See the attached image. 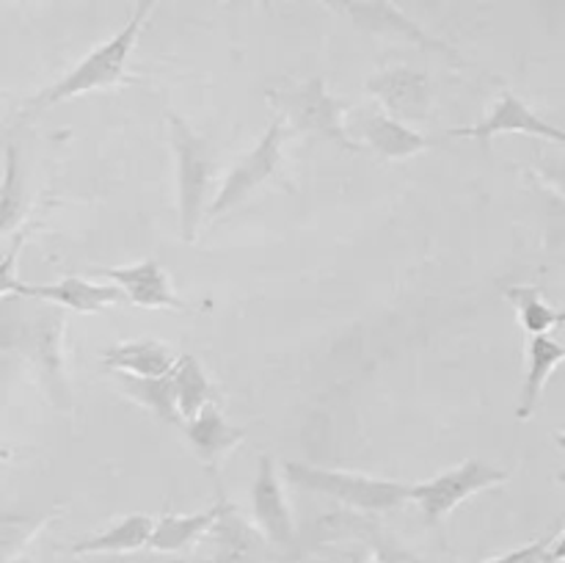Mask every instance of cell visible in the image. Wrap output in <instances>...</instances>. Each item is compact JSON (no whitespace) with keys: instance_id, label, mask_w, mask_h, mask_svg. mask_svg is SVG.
Listing matches in <instances>:
<instances>
[{"instance_id":"cell-5","label":"cell","mask_w":565,"mask_h":563,"mask_svg":"<svg viewBox=\"0 0 565 563\" xmlns=\"http://www.w3.org/2000/svg\"><path fill=\"white\" fill-rule=\"evenodd\" d=\"M505 469L494 467L489 461H478V458H467V461L456 464V467L436 475V478L412 484V500L408 502H417L425 522L441 524L469 497L494 489V486L505 484Z\"/></svg>"},{"instance_id":"cell-15","label":"cell","mask_w":565,"mask_h":563,"mask_svg":"<svg viewBox=\"0 0 565 563\" xmlns=\"http://www.w3.org/2000/svg\"><path fill=\"white\" fill-rule=\"evenodd\" d=\"M207 535L213 539L210 563H257V557L265 552V539L259 530L248 524L230 502Z\"/></svg>"},{"instance_id":"cell-10","label":"cell","mask_w":565,"mask_h":563,"mask_svg":"<svg viewBox=\"0 0 565 563\" xmlns=\"http://www.w3.org/2000/svg\"><path fill=\"white\" fill-rule=\"evenodd\" d=\"M505 132H522V136L544 138V141L563 144L565 136L561 127L550 125L546 119H541L533 108H530L524 99H519L513 92H502V97L497 99L494 108L478 121V125L467 127H452L447 130V136L458 138H478V141H491L494 136H505Z\"/></svg>"},{"instance_id":"cell-14","label":"cell","mask_w":565,"mask_h":563,"mask_svg":"<svg viewBox=\"0 0 565 563\" xmlns=\"http://www.w3.org/2000/svg\"><path fill=\"white\" fill-rule=\"evenodd\" d=\"M22 298H36V301H47L53 307H66L72 312L94 315L103 309L116 307L125 301L121 290L116 285H105V282H92L86 276H64L53 285H22Z\"/></svg>"},{"instance_id":"cell-27","label":"cell","mask_w":565,"mask_h":563,"mask_svg":"<svg viewBox=\"0 0 565 563\" xmlns=\"http://www.w3.org/2000/svg\"><path fill=\"white\" fill-rule=\"evenodd\" d=\"M25 301L28 298L22 296L0 298V351H17L20 348L28 315H31V307Z\"/></svg>"},{"instance_id":"cell-21","label":"cell","mask_w":565,"mask_h":563,"mask_svg":"<svg viewBox=\"0 0 565 563\" xmlns=\"http://www.w3.org/2000/svg\"><path fill=\"white\" fill-rule=\"evenodd\" d=\"M565 359V348L557 340L546 337H530L527 340V379H524L522 403H519L516 414L519 419L533 417L535 406H539L541 395H544L546 381L552 379L557 368Z\"/></svg>"},{"instance_id":"cell-16","label":"cell","mask_w":565,"mask_h":563,"mask_svg":"<svg viewBox=\"0 0 565 563\" xmlns=\"http://www.w3.org/2000/svg\"><path fill=\"white\" fill-rule=\"evenodd\" d=\"M177 362V353L158 340H130L108 348L103 364L108 373H127L136 379H160L169 375Z\"/></svg>"},{"instance_id":"cell-31","label":"cell","mask_w":565,"mask_h":563,"mask_svg":"<svg viewBox=\"0 0 565 563\" xmlns=\"http://www.w3.org/2000/svg\"><path fill=\"white\" fill-rule=\"evenodd\" d=\"M103 555H81V561H70V563H116V561H99Z\"/></svg>"},{"instance_id":"cell-28","label":"cell","mask_w":565,"mask_h":563,"mask_svg":"<svg viewBox=\"0 0 565 563\" xmlns=\"http://www.w3.org/2000/svg\"><path fill=\"white\" fill-rule=\"evenodd\" d=\"M370 550H373L375 561L379 563H428L423 555H417L414 550H408L406 544L395 539V535L384 533L381 528H375L373 533L367 535Z\"/></svg>"},{"instance_id":"cell-12","label":"cell","mask_w":565,"mask_h":563,"mask_svg":"<svg viewBox=\"0 0 565 563\" xmlns=\"http://www.w3.org/2000/svg\"><path fill=\"white\" fill-rule=\"evenodd\" d=\"M252 513L259 535L276 546H287L296 541V519L287 506L285 489L279 484V472L270 456H259L257 478L252 484Z\"/></svg>"},{"instance_id":"cell-25","label":"cell","mask_w":565,"mask_h":563,"mask_svg":"<svg viewBox=\"0 0 565 563\" xmlns=\"http://www.w3.org/2000/svg\"><path fill=\"white\" fill-rule=\"evenodd\" d=\"M55 508L42 513H0V563H9L55 519Z\"/></svg>"},{"instance_id":"cell-22","label":"cell","mask_w":565,"mask_h":563,"mask_svg":"<svg viewBox=\"0 0 565 563\" xmlns=\"http://www.w3.org/2000/svg\"><path fill=\"white\" fill-rule=\"evenodd\" d=\"M171 386H174V403L182 423H191L204 406L213 403V386H210L207 373L202 362L193 353H180L169 373Z\"/></svg>"},{"instance_id":"cell-13","label":"cell","mask_w":565,"mask_h":563,"mask_svg":"<svg viewBox=\"0 0 565 563\" xmlns=\"http://www.w3.org/2000/svg\"><path fill=\"white\" fill-rule=\"evenodd\" d=\"M97 276L114 282L125 301L143 309H185V301L174 293V285L160 268L158 259H141L125 268H97Z\"/></svg>"},{"instance_id":"cell-19","label":"cell","mask_w":565,"mask_h":563,"mask_svg":"<svg viewBox=\"0 0 565 563\" xmlns=\"http://www.w3.org/2000/svg\"><path fill=\"white\" fill-rule=\"evenodd\" d=\"M28 208L31 202H28L25 160L20 144L9 141L3 152V182H0V241L20 232Z\"/></svg>"},{"instance_id":"cell-29","label":"cell","mask_w":565,"mask_h":563,"mask_svg":"<svg viewBox=\"0 0 565 563\" xmlns=\"http://www.w3.org/2000/svg\"><path fill=\"white\" fill-rule=\"evenodd\" d=\"M22 243H25V232L20 230V232H17V235H14V246H11L9 252H6V257L0 259V298H6V296H20L22 285H25V282L17 279V274H14L17 257H20Z\"/></svg>"},{"instance_id":"cell-1","label":"cell","mask_w":565,"mask_h":563,"mask_svg":"<svg viewBox=\"0 0 565 563\" xmlns=\"http://www.w3.org/2000/svg\"><path fill=\"white\" fill-rule=\"evenodd\" d=\"M285 478L292 486L312 495H323L340 506L353 508L356 513H384L406 506L412 500V484L401 480L375 478V475L348 472V469L315 467L303 461H285Z\"/></svg>"},{"instance_id":"cell-26","label":"cell","mask_w":565,"mask_h":563,"mask_svg":"<svg viewBox=\"0 0 565 563\" xmlns=\"http://www.w3.org/2000/svg\"><path fill=\"white\" fill-rule=\"evenodd\" d=\"M563 539L565 530L563 524H557L544 539L530 541V544L516 546V550L505 552L500 557H491L486 563H563Z\"/></svg>"},{"instance_id":"cell-17","label":"cell","mask_w":565,"mask_h":563,"mask_svg":"<svg viewBox=\"0 0 565 563\" xmlns=\"http://www.w3.org/2000/svg\"><path fill=\"white\" fill-rule=\"evenodd\" d=\"M226 500L221 497L213 508L199 513H163L152 522V533H149V550L154 552H182L191 544H196L202 535L210 533L215 519L224 511Z\"/></svg>"},{"instance_id":"cell-3","label":"cell","mask_w":565,"mask_h":563,"mask_svg":"<svg viewBox=\"0 0 565 563\" xmlns=\"http://www.w3.org/2000/svg\"><path fill=\"white\" fill-rule=\"evenodd\" d=\"M265 99L276 110V119L285 125L290 138L323 136L348 152H359V147L345 132L348 105L329 92L326 77L315 75L292 86H274L265 92Z\"/></svg>"},{"instance_id":"cell-32","label":"cell","mask_w":565,"mask_h":563,"mask_svg":"<svg viewBox=\"0 0 565 563\" xmlns=\"http://www.w3.org/2000/svg\"><path fill=\"white\" fill-rule=\"evenodd\" d=\"M9 458H11L9 447H0V461H9Z\"/></svg>"},{"instance_id":"cell-11","label":"cell","mask_w":565,"mask_h":563,"mask_svg":"<svg viewBox=\"0 0 565 563\" xmlns=\"http://www.w3.org/2000/svg\"><path fill=\"white\" fill-rule=\"evenodd\" d=\"M342 11H345V14L351 17V20L356 22L362 31L381 33V36H401V39H406V42L417 44V47L430 50V53L447 55V59L456 61V64H467L461 55V50L452 47V44H447L445 39H439V36H434V33L425 31L419 22H414L408 14H403L397 6H392V3H348V6H342Z\"/></svg>"},{"instance_id":"cell-24","label":"cell","mask_w":565,"mask_h":563,"mask_svg":"<svg viewBox=\"0 0 565 563\" xmlns=\"http://www.w3.org/2000/svg\"><path fill=\"white\" fill-rule=\"evenodd\" d=\"M505 298L516 307L519 323H522L527 337H546L552 329L563 323L565 315L557 307H552L544 298V293L535 285H511L505 287Z\"/></svg>"},{"instance_id":"cell-4","label":"cell","mask_w":565,"mask_h":563,"mask_svg":"<svg viewBox=\"0 0 565 563\" xmlns=\"http://www.w3.org/2000/svg\"><path fill=\"white\" fill-rule=\"evenodd\" d=\"M169 136L177 158V213L180 235L193 243L207 210L210 185L215 177V147L199 136L180 114L169 110Z\"/></svg>"},{"instance_id":"cell-9","label":"cell","mask_w":565,"mask_h":563,"mask_svg":"<svg viewBox=\"0 0 565 563\" xmlns=\"http://www.w3.org/2000/svg\"><path fill=\"white\" fill-rule=\"evenodd\" d=\"M345 132L359 149H373L379 158L386 160H403L414 158L417 152L430 147L428 138L423 132L414 130L412 125L392 119L384 110L370 105V108H359L345 116Z\"/></svg>"},{"instance_id":"cell-23","label":"cell","mask_w":565,"mask_h":563,"mask_svg":"<svg viewBox=\"0 0 565 563\" xmlns=\"http://www.w3.org/2000/svg\"><path fill=\"white\" fill-rule=\"evenodd\" d=\"M110 379H114V384L119 386L130 401L149 408L160 423L174 425V428H185L180 412H177L174 386H171L169 375H160V379H136V375L127 373H110Z\"/></svg>"},{"instance_id":"cell-20","label":"cell","mask_w":565,"mask_h":563,"mask_svg":"<svg viewBox=\"0 0 565 563\" xmlns=\"http://www.w3.org/2000/svg\"><path fill=\"white\" fill-rule=\"evenodd\" d=\"M152 522V517L132 513V517H125L116 524H110L103 533H94L88 539L75 541L70 546V552L72 555H119V552H138L141 546L149 544Z\"/></svg>"},{"instance_id":"cell-7","label":"cell","mask_w":565,"mask_h":563,"mask_svg":"<svg viewBox=\"0 0 565 563\" xmlns=\"http://www.w3.org/2000/svg\"><path fill=\"white\" fill-rule=\"evenodd\" d=\"M287 130L279 119H274L265 130V136L259 138V144L254 149H248L246 155L241 158V163L226 174V180L221 182L218 193H215L213 202L207 204L204 215L207 219H221L224 213L235 210L237 204L243 202L246 196H252L263 182H268L270 177L279 171L281 166V149H285L287 141Z\"/></svg>"},{"instance_id":"cell-30","label":"cell","mask_w":565,"mask_h":563,"mask_svg":"<svg viewBox=\"0 0 565 563\" xmlns=\"http://www.w3.org/2000/svg\"><path fill=\"white\" fill-rule=\"evenodd\" d=\"M342 563H370V557L364 550H351L345 557H342Z\"/></svg>"},{"instance_id":"cell-18","label":"cell","mask_w":565,"mask_h":563,"mask_svg":"<svg viewBox=\"0 0 565 563\" xmlns=\"http://www.w3.org/2000/svg\"><path fill=\"white\" fill-rule=\"evenodd\" d=\"M185 436L188 442H191L193 453H196L202 461L218 464L226 453L235 450V447L241 445L246 431L232 425L230 419L221 414V408L215 406V403H210V406H204L191 423H185Z\"/></svg>"},{"instance_id":"cell-6","label":"cell","mask_w":565,"mask_h":563,"mask_svg":"<svg viewBox=\"0 0 565 563\" xmlns=\"http://www.w3.org/2000/svg\"><path fill=\"white\" fill-rule=\"evenodd\" d=\"M64 329L66 315L42 301L31 309L17 353L28 357L42 375V384L55 406H70V386L64 375Z\"/></svg>"},{"instance_id":"cell-2","label":"cell","mask_w":565,"mask_h":563,"mask_svg":"<svg viewBox=\"0 0 565 563\" xmlns=\"http://www.w3.org/2000/svg\"><path fill=\"white\" fill-rule=\"evenodd\" d=\"M149 14H152V3H138L132 9L130 20L125 22L119 33L108 39L105 44L94 47L81 64L72 72H66L58 83L47 86L44 92H39V97H33V105H58L64 99L81 97V94L97 92V88H110L121 86V83H130L132 77L127 75V59H130L132 47L138 42V33L147 25Z\"/></svg>"},{"instance_id":"cell-8","label":"cell","mask_w":565,"mask_h":563,"mask_svg":"<svg viewBox=\"0 0 565 563\" xmlns=\"http://www.w3.org/2000/svg\"><path fill=\"white\" fill-rule=\"evenodd\" d=\"M370 94L379 99L381 110L392 119L412 125V121H428L434 110V83L423 70L412 66H392L381 70L364 83Z\"/></svg>"}]
</instances>
